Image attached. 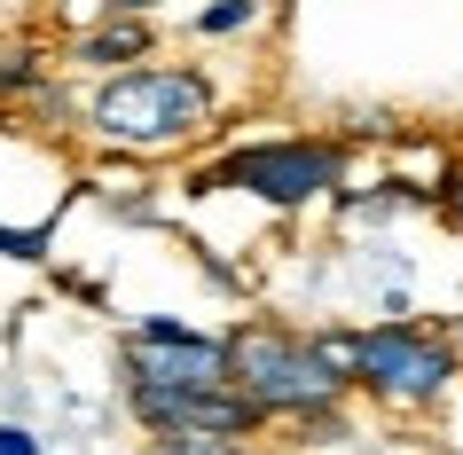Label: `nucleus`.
Returning <instances> with one entry per match:
<instances>
[{"mask_svg": "<svg viewBox=\"0 0 463 455\" xmlns=\"http://www.w3.org/2000/svg\"><path fill=\"white\" fill-rule=\"evenodd\" d=\"M424 204H432V196L424 189H409V181H377V189H345L338 196V213L354 220V228H377V220H401V213H424Z\"/></svg>", "mask_w": 463, "mask_h": 455, "instance_id": "nucleus-8", "label": "nucleus"}, {"mask_svg": "<svg viewBox=\"0 0 463 455\" xmlns=\"http://www.w3.org/2000/svg\"><path fill=\"white\" fill-rule=\"evenodd\" d=\"M149 48H157L149 16H102V24H87L71 40V63L102 79V71H126V63H149Z\"/></svg>", "mask_w": 463, "mask_h": 455, "instance_id": "nucleus-7", "label": "nucleus"}, {"mask_svg": "<svg viewBox=\"0 0 463 455\" xmlns=\"http://www.w3.org/2000/svg\"><path fill=\"white\" fill-rule=\"evenodd\" d=\"M260 16H268V0H204L189 32L196 40H236V32H260Z\"/></svg>", "mask_w": 463, "mask_h": 455, "instance_id": "nucleus-9", "label": "nucleus"}, {"mask_svg": "<svg viewBox=\"0 0 463 455\" xmlns=\"http://www.w3.org/2000/svg\"><path fill=\"white\" fill-rule=\"evenodd\" d=\"M126 416L149 431H228V440H260L268 416L236 393V384H196V393H173V384H126Z\"/></svg>", "mask_w": 463, "mask_h": 455, "instance_id": "nucleus-6", "label": "nucleus"}, {"mask_svg": "<svg viewBox=\"0 0 463 455\" xmlns=\"http://www.w3.org/2000/svg\"><path fill=\"white\" fill-rule=\"evenodd\" d=\"M79 126L102 149L165 157V149H189L220 126V87L196 63H126V71H102L87 87Z\"/></svg>", "mask_w": 463, "mask_h": 455, "instance_id": "nucleus-2", "label": "nucleus"}, {"mask_svg": "<svg viewBox=\"0 0 463 455\" xmlns=\"http://www.w3.org/2000/svg\"><path fill=\"white\" fill-rule=\"evenodd\" d=\"M345 369H354V401L385 408V416H432L463 377V346L448 322L377 314V322L345 330Z\"/></svg>", "mask_w": 463, "mask_h": 455, "instance_id": "nucleus-3", "label": "nucleus"}, {"mask_svg": "<svg viewBox=\"0 0 463 455\" xmlns=\"http://www.w3.org/2000/svg\"><path fill=\"white\" fill-rule=\"evenodd\" d=\"M0 455H48V448H40V431H32V424L0 416Z\"/></svg>", "mask_w": 463, "mask_h": 455, "instance_id": "nucleus-14", "label": "nucleus"}, {"mask_svg": "<svg viewBox=\"0 0 463 455\" xmlns=\"http://www.w3.org/2000/svg\"><path fill=\"white\" fill-rule=\"evenodd\" d=\"M432 213L463 236V157H448V173H439V189H432Z\"/></svg>", "mask_w": 463, "mask_h": 455, "instance_id": "nucleus-13", "label": "nucleus"}, {"mask_svg": "<svg viewBox=\"0 0 463 455\" xmlns=\"http://www.w3.org/2000/svg\"><path fill=\"white\" fill-rule=\"evenodd\" d=\"M345 142L338 134H268V142H236L220 149V166H204L189 181L196 196L236 189L268 213H307V204H338L345 196Z\"/></svg>", "mask_w": 463, "mask_h": 455, "instance_id": "nucleus-4", "label": "nucleus"}, {"mask_svg": "<svg viewBox=\"0 0 463 455\" xmlns=\"http://www.w3.org/2000/svg\"><path fill=\"white\" fill-rule=\"evenodd\" d=\"M8 95H48V63L32 48H0V102Z\"/></svg>", "mask_w": 463, "mask_h": 455, "instance_id": "nucleus-11", "label": "nucleus"}, {"mask_svg": "<svg viewBox=\"0 0 463 455\" xmlns=\"http://www.w3.org/2000/svg\"><path fill=\"white\" fill-rule=\"evenodd\" d=\"M228 377L268 424H315L330 408H354V369H345V330H298L275 314H251L228 330Z\"/></svg>", "mask_w": 463, "mask_h": 455, "instance_id": "nucleus-1", "label": "nucleus"}, {"mask_svg": "<svg viewBox=\"0 0 463 455\" xmlns=\"http://www.w3.org/2000/svg\"><path fill=\"white\" fill-rule=\"evenodd\" d=\"M118 361H126V384H173V393L236 384L228 377V330H196L181 314H142V322H126Z\"/></svg>", "mask_w": 463, "mask_h": 455, "instance_id": "nucleus-5", "label": "nucleus"}, {"mask_svg": "<svg viewBox=\"0 0 463 455\" xmlns=\"http://www.w3.org/2000/svg\"><path fill=\"white\" fill-rule=\"evenodd\" d=\"M157 0H102V16H149Z\"/></svg>", "mask_w": 463, "mask_h": 455, "instance_id": "nucleus-15", "label": "nucleus"}, {"mask_svg": "<svg viewBox=\"0 0 463 455\" xmlns=\"http://www.w3.org/2000/svg\"><path fill=\"white\" fill-rule=\"evenodd\" d=\"M142 455H251V440H228V431H149Z\"/></svg>", "mask_w": 463, "mask_h": 455, "instance_id": "nucleus-10", "label": "nucleus"}, {"mask_svg": "<svg viewBox=\"0 0 463 455\" xmlns=\"http://www.w3.org/2000/svg\"><path fill=\"white\" fill-rule=\"evenodd\" d=\"M48 243H55V220H32V228H8L0 220V251L8 260H48Z\"/></svg>", "mask_w": 463, "mask_h": 455, "instance_id": "nucleus-12", "label": "nucleus"}, {"mask_svg": "<svg viewBox=\"0 0 463 455\" xmlns=\"http://www.w3.org/2000/svg\"><path fill=\"white\" fill-rule=\"evenodd\" d=\"M251 455H260V448H251Z\"/></svg>", "mask_w": 463, "mask_h": 455, "instance_id": "nucleus-16", "label": "nucleus"}]
</instances>
